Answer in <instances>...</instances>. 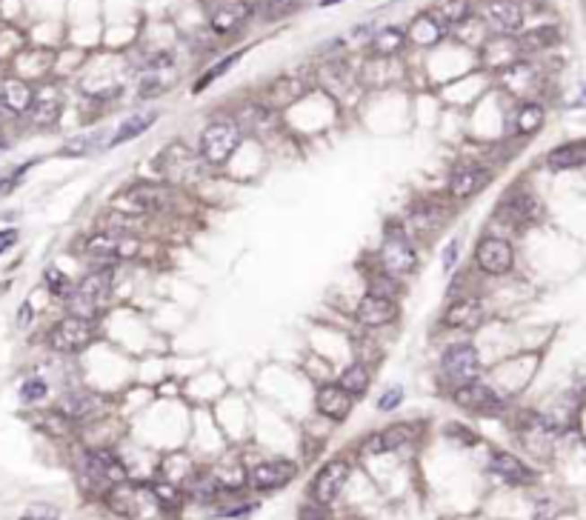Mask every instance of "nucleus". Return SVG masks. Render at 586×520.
Masks as SVG:
<instances>
[{
    "label": "nucleus",
    "mask_w": 586,
    "mask_h": 520,
    "mask_svg": "<svg viewBox=\"0 0 586 520\" xmlns=\"http://www.w3.org/2000/svg\"><path fill=\"white\" fill-rule=\"evenodd\" d=\"M112 278H115L112 269H98V272H89L81 283H74L72 295L66 297L72 314H78V318H86V321L95 318L112 295V286H115Z\"/></svg>",
    "instance_id": "1"
},
{
    "label": "nucleus",
    "mask_w": 586,
    "mask_h": 520,
    "mask_svg": "<svg viewBox=\"0 0 586 520\" xmlns=\"http://www.w3.org/2000/svg\"><path fill=\"white\" fill-rule=\"evenodd\" d=\"M175 195L163 186H152V183H137L132 189H123V192L112 200L115 212L123 215H135V217H146V215H161L166 209H172Z\"/></svg>",
    "instance_id": "2"
},
{
    "label": "nucleus",
    "mask_w": 586,
    "mask_h": 520,
    "mask_svg": "<svg viewBox=\"0 0 586 520\" xmlns=\"http://www.w3.org/2000/svg\"><path fill=\"white\" fill-rule=\"evenodd\" d=\"M241 146V126L232 118L212 120L200 135V157L209 166H223Z\"/></svg>",
    "instance_id": "3"
},
{
    "label": "nucleus",
    "mask_w": 586,
    "mask_h": 520,
    "mask_svg": "<svg viewBox=\"0 0 586 520\" xmlns=\"http://www.w3.org/2000/svg\"><path fill=\"white\" fill-rule=\"evenodd\" d=\"M83 469V480L92 489H106L109 492L112 486L127 480V469L118 461V454L109 449H89L81 461Z\"/></svg>",
    "instance_id": "4"
},
{
    "label": "nucleus",
    "mask_w": 586,
    "mask_h": 520,
    "mask_svg": "<svg viewBox=\"0 0 586 520\" xmlns=\"http://www.w3.org/2000/svg\"><path fill=\"white\" fill-rule=\"evenodd\" d=\"M441 372L446 381H452L458 386L472 383L477 381V375H481V355H477L472 343H455L443 352Z\"/></svg>",
    "instance_id": "5"
},
{
    "label": "nucleus",
    "mask_w": 586,
    "mask_h": 520,
    "mask_svg": "<svg viewBox=\"0 0 586 520\" xmlns=\"http://www.w3.org/2000/svg\"><path fill=\"white\" fill-rule=\"evenodd\" d=\"M83 251L95 260H132L141 251V241L135 234L120 232H98L83 243Z\"/></svg>",
    "instance_id": "6"
},
{
    "label": "nucleus",
    "mask_w": 586,
    "mask_h": 520,
    "mask_svg": "<svg viewBox=\"0 0 586 520\" xmlns=\"http://www.w3.org/2000/svg\"><path fill=\"white\" fill-rule=\"evenodd\" d=\"M92 340H95V326H92V321H86V318H78V314H69V318L57 321L49 332V346L60 355L81 352Z\"/></svg>",
    "instance_id": "7"
},
{
    "label": "nucleus",
    "mask_w": 586,
    "mask_h": 520,
    "mask_svg": "<svg viewBox=\"0 0 586 520\" xmlns=\"http://www.w3.org/2000/svg\"><path fill=\"white\" fill-rule=\"evenodd\" d=\"M380 266L389 275H398V278L415 272V266H418V255H415V249H412V243H409V238L404 232H395L389 226L387 238H383V243H380Z\"/></svg>",
    "instance_id": "8"
},
{
    "label": "nucleus",
    "mask_w": 586,
    "mask_h": 520,
    "mask_svg": "<svg viewBox=\"0 0 586 520\" xmlns=\"http://www.w3.org/2000/svg\"><path fill=\"white\" fill-rule=\"evenodd\" d=\"M349 463L346 461H329L327 466H323L318 475H315V480H312V486H310V495H312V500L318 503V507H332V503L341 498V492H344V486H346V480H349Z\"/></svg>",
    "instance_id": "9"
},
{
    "label": "nucleus",
    "mask_w": 586,
    "mask_h": 520,
    "mask_svg": "<svg viewBox=\"0 0 586 520\" xmlns=\"http://www.w3.org/2000/svg\"><path fill=\"white\" fill-rule=\"evenodd\" d=\"M501 217L506 220L509 226L527 229V226L541 224L544 203L538 200L532 192H527V189H520V192H512V195H509V198L501 203Z\"/></svg>",
    "instance_id": "10"
},
{
    "label": "nucleus",
    "mask_w": 586,
    "mask_h": 520,
    "mask_svg": "<svg viewBox=\"0 0 586 520\" xmlns=\"http://www.w3.org/2000/svg\"><path fill=\"white\" fill-rule=\"evenodd\" d=\"M452 401L460 409H467V412H475V415H495V412H501L503 403H506L495 389H489V386L477 383V381L458 386Z\"/></svg>",
    "instance_id": "11"
},
{
    "label": "nucleus",
    "mask_w": 586,
    "mask_h": 520,
    "mask_svg": "<svg viewBox=\"0 0 586 520\" xmlns=\"http://www.w3.org/2000/svg\"><path fill=\"white\" fill-rule=\"evenodd\" d=\"M475 263L486 275H506L515 263V249L503 238H484L475 249Z\"/></svg>",
    "instance_id": "12"
},
{
    "label": "nucleus",
    "mask_w": 586,
    "mask_h": 520,
    "mask_svg": "<svg viewBox=\"0 0 586 520\" xmlns=\"http://www.w3.org/2000/svg\"><path fill=\"white\" fill-rule=\"evenodd\" d=\"M489 181H492L489 169L477 166V163H460L452 169L450 181H446V192L455 200H467V198H475L477 192H484Z\"/></svg>",
    "instance_id": "13"
},
{
    "label": "nucleus",
    "mask_w": 586,
    "mask_h": 520,
    "mask_svg": "<svg viewBox=\"0 0 586 520\" xmlns=\"http://www.w3.org/2000/svg\"><path fill=\"white\" fill-rule=\"evenodd\" d=\"M295 475H298V466L295 463L277 458V461L258 463L252 469V475H249V483L255 486L258 492H277V489H284L286 483L295 480Z\"/></svg>",
    "instance_id": "14"
},
{
    "label": "nucleus",
    "mask_w": 586,
    "mask_h": 520,
    "mask_svg": "<svg viewBox=\"0 0 586 520\" xmlns=\"http://www.w3.org/2000/svg\"><path fill=\"white\" fill-rule=\"evenodd\" d=\"M395 318H398L395 301L387 295H378V292H366L358 301V309H354V321H358L361 326H369V329L387 326Z\"/></svg>",
    "instance_id": "15"
},
{
    "label": "nucleus",
    "mask_w": 586,
    "mask_h": 520,
    "mask_svg": "<svg viewBox=\"0 0 586 520\" xmlns=\"http://www.w3.org/2000/svg\"><path fill=\"white\" fill-rule=\"evenodd\" d=\"M57 412L64 415L69 423H89L103 415V401L98 395H92V392H83V389H72L66 392L64 398H60V406Z\"/></svg>",
    "instance_id": "16"
},
{
    "label": "nucleus",
    "mask_w": 586,
    "mask_h": 520,
    "mask_svg": "<svg viewBox=\"0 0 586 520\" xmlns=\"http://www.w3.org/2000/svg\"><path fill=\"white\" fill-rule=\"evenodd\" d=\"M484 21L498 35H515L523 26V9L518 0H486L484 4Z\"/></svg>",
    "instance_id": "17"
},
{
    "label": "nucleus",
    "mask_w": 586,
    "mask_h": 520,
    "mask_svg": "<svg viewBox=\"0 0 586 520\" xmlns=\"http://www.w3.org/2000/svg\"><path fill=\"white\" fill-rule=\"evenodd\" d=\"M489 472H492V478H498L506 486H529V483H535V472L527 463H523L520 458H515V454H509V452H495V454H492Z\"/></svg>",
    "instance_id": "18"
},
{
    "label": "nucleus",
    "mask_w": 586,
    "mask_h": 520,
    "mask_svg": "<svg viewBox=\"0 0 586 520\" xmlns=\"http://www.w3.org/2000/svg\"><path fill=\"white\" fill-rule=\"evenodd\" d=\"M32 86L21 77H4L0 81V112L6 115H26L32 106Z\"/></svg>",
    "instance_id": "19"
},
{
    "label": "nucleus",
    "mask_w": 586,
    "mask_h": 520,
    "mask_svg": "<svg viewBox=\"0 0 586 520\" xmlns=\"http://www.w3.org/2000/svg\"><path fill=\"white\" fill-rule=\"evenodd\" d=\"M352 403L354 398H349L346 392L337 386V383H327V386H320L318 389V398H315V406H318V412L323 418H329L335 423H341L349 418L352 412Z\"/></svg>",
    "instance_id": "20"
},
{
    "label": "nucleus",
    "mask_w": 586,
    "mask_h": 520,
    "mask_svg": "<svg viewBox=\"0 0 586 520\" xmlns=\"http://www.w3.org/2000/svg\"><path fill=\"white\" fill-rule=\"evenodd\" d=\"M29 112H32V120L38 126H52L60 112H64V94H60L57 86H40L35 94H32V106H29Z\"/></svg>",
    "instance_id": "21"
},
{
    "label": "nucleus",
    "mask_w": 586,
    "mask_h": 520,
    "mask_svg": "<svg viewBox=\"0 0 586 520\" xmlns=\"http://www.w3.org/2000/svg\"><path fill=\"white\" fill-rule=\"evenodd\" d=\"M249 18H252L249 0H232V4H223L212 12V29H214V35H232V31L241 29Z\"/></svg>",
    "instance_id": "22"
},
{
    "label": "nucleus",
    "mask_w": 586,
    "mask_h": 520,
    "mask_svg": "<svg viewBox=\"0 0 586 520\" xmlns=\"http://www.w3.org/2000/svg\"><path fill=\"white\" fill-rule=\"evenodd\" d=\"M161 172L178 183H192L197 181V157L180 146H172L161 157Z\"/></svg>",
    "instance_id": "23"
},
{
    "label": "nucleus",
    "mask_w": 586,
    "mask_h": 520,
    "mask_svg": "<svg viewBox=\"0 0 586 520\" xmlns=\"http://www.w3.org/2000/svg\"><path fill=\"white\" fill-rule=\"evenodd\" d=\"M486 321V306L481 301H458L443 312V326L450 329H477Z\"/></svg>",
    "instance_id": "24"
},
{
    "label": "nucleus",
    "mask_w": 586,
    "mask_h": 520,
    "mask_svg": "<svg viewBox=\"0 0 586 520\" xmlns=\"http://www.w3.org/2000/svg\"><path fill=\"white\" fill-rule=\"evenodd\" d=\"M583 163H586V144H583V140L558 146V149H552L547 154V166L552 172H573V169H581Z\"/></svg>",
    "instance_id": "25"
},
{
    "label": "nucleus",
    "mask_w": 586,
    "mask_h": 520,
    "mask_svg": "<svg viewBox=\"0 0 586 520\" xmlns=\"http://www.w3.org/2000/svg\"><path fill=\"white\" fill-rule=\"evenodd\" d=\"M409 435H412L409 427H404V423H395V427H389V429H383V432H378V435L369 437L366 446H363V452H369V454L395 452V449H400V446L407 444Z\"/></svg>",
    "instance_id": "26"
},
{
    "label": "nucleus",
    "mask_w": 586,
    "mask_h": 520,
    "mask_svg": "<svg viewBox=\"0 0 586 520\" xmlns=\"http://www.w3.org/2000/svg\"><path fill=\"white\" fill-rule=\"evenodd\" d=\"M409 224H412V229H415V232L421 234V238L432 241V234H435V232L443 226V209H441V207H435V203H424V207L412 209V215H409Z\"/></svg>",
    "instance_id": "27"
},
{
    "label": "nucleus",
    "mask_w": 586,
    "mask_h": 520,
    "mask_svg": "<svg viewBox=\"0 0 586 520\" xmlns=\"http://www.w3.org/2000/svg\"><path fill=\"white\" fill-rule=\"evenodd\" d=\"M155 120H158V112H141V115L127 118V120L118 126V132H115V137H112V146H120V144H127V140H132V137H137V135H144Z\"/></svg>",
    "instance_id": "28"
},
{
    "label": "nucleus",
    "mask_w": 586,
    "mask_h": 520,
    "mask_svg": "<svg viewBox=\"0 0 586 520\" xmlns=\"http://www.w3.org/2000/svg\"><path fill=\"white\" fill-rule=\"evenodd\" d=\"M441 38H443V29H441V23L435 18H432V12L418 14V18H415L412 26H409V40L421 43V46H432V43H438Z\"/></svg>",
    "instance_id": "29"
},
{
    "label": "nucleus",
    "mask_w": 586,
    "mask_h": 520,
    "mask_svg": "<svg viewBox=\"0 0 586 520\" xmlns=\"http://www.w3.org/2000/svg\"><path fill=\"white\" fill-rule=\"evenodd\" d=\"M469 14H472V4H469V0H446L441 9L432 12V18H435V21L441 23V29L446 31L450 26L464 23Z\"/></svg>",
    "instance_id": "30"
},
{
    "label": "nucleus",
    "mask_w": 586,
    "mask_h": 520,
    "mask_svg": "<svg viewBox=\"0 0 586 520\" xmlns=\"http://www.w3.org/2000/svg\"><path fill=\"white\" fill-rule=\"evenodd\" d=\"M544 126V106L535 103V101H527L518 106L515 112V132L518 135H532Z\"/></svg>",
    "instance_id": "31"
},
{
    "label": "nucleus",
    "mask_w": 586,
    "mask_h": 520,
    "mask_svg": "<svg viewBox=\"0 0 586 520\" xmlns=\"http://www.w3.org/2000/svg\"><path fill=\"white\" fill-rule=\"evenodd\" d=\"M212 478L218 483L221 492H238L246 486V480H249V475H246V469L241 463H223L212 472Z\"/></svg>",
    "instance_id": "32"
},
{
    "label": "nucleus",
    "mask_w": 586,
    "mask_h": 520,
    "mask_svg": "<svg viewBox=\"0 0 586 520\" xmlns=\"http://www.w3.org/2000/svg\"><path fill=\"white\" fill-rule=\"evenodd\" d=\"M337 386H341L349 398H361L363 392L369 389V369L363 364H352L344 369L341 375V381H337Z\"/></svg>",
    "instance_id": "33"
},
{
    "label": "nucleus",
    "mask_w": 586,
    "mask_h": 520,
    "mask_svg": "<svg viewBox=\"0 0 586 520\" xmlns=\"http://www.w3.org/2000/svg\"><path fill=\"white\" fill-rule=\"evenodd\" d=\"M558 29L555 26H544V29H532V31H527L520 40H518V46L520 49H527V52H532V49H547V46H552V43H558Z\"/></svg>",
    "instance_id": "34"
},
{
    "label": "nucleus",
    "mask_w": 586,
    "mask_h": 520,
    "mask_svg": "<svg viewBox=\"0 0 586 520\" xmlns=\"http://www.w3.org/2000/svg\"><path fill=\"white\" fill-rule=\"evenodd\" d=\"M101 226L106 232H120V234H135L137 226H141V217L135 215H123V212H106L101 217Z\"/></svg>",
    "instance_id": "35"
},
{
    "label": "nucleus",
    "mask_w": 586,
    "mask_h": 520,
    "mask_svg": "<svg viewBox=\"0 0 586 520\" xmlns=\"http://www.w3.org/2000/svg\"><path fill=\"white\" fill-rule=\"evenodd\" d=\"M400 46H404V31L395 29V26L380 29L375 35V40H372V49L378 55H395V52H400Z\"/></svg>",
    "instance_id": "36"
},
{
    "label": "nucleus",
    "mask_w": 586,
    "mask_h": 520,
    "mask_svg": "<svg viewBox=\"0 0 586 520\" xmlns=\"http://www.w3.org/2000/svg\"><path fill=\"white\" fill-rule=\"evenodd\" d=\"M298 6H301V0H264L260 14H264L267 21H281L289 12H295Z\"/></svg>",
    "instance_id": "37"
},
{
    "label": "nucleus",
    "mask_w": 586,
    "mask_h": 520,
    "mask_svg": "<svg viewBox=\"0 0 586 520\" xmlns=\"http://www.w3.org/2000/svg\"><path fill=\"white\" fill-rule=\"evenodd\" d=\"M238 57H241V52H235V55H229V57H223V60L218 63V66H212V69H209V72H206V75H204V77H200V81L195 84V92H204V89H206V86H209L212 81H218V77H221V75H226L229 69H232V63H235Z\"/></svg>",
    "instance_id": "38"
},
{
    "label": "nucleus",
    "mask_w": 586,
    "mask_h": 520,
    "mask_svg": "<svg viewBox=\"0 0 586 520\" xmlns=\"http://www.w3.org/2000/svg\"><path fill=\"white\" fill-rule=\"evenodd\" d=\"M46 283H49V292H52L55 297H69L72 289H74V283H72L64 272H57V269L46 272Z\"/></svg>",
    "instance_id": "39"
},
{
    "label": "nucleus",
    "mask_w": 586,
    "mask_h": 520,
    "mask_svg": "<svg viewBox=\"0 0 586 520\" xmlns=\"http://www.w3.org/2000/svg\"><path fill=\"white\" fill-rule=\"evenodd\" d=\"M38 427L57 437V435H66V429H69V420H66L64 415H60V412H46V415H40V418H38Z\"/></svg>",
    "instance_id": "40"
},
{
    "label": "nucleus",
    "mask_w": 586,
    "mask_h": 520,
    "mask_svg": "<svg viewBox=\"0 0 586 520\" xmlns=\"http://www.w3.org/2000/svg\"><path fill=\"white\" fill-rule=\"evenodd\" d=\"M46 383L40 381V377H29V381H23V386H21V401L23 403H38V401H43L46 398Z\"/></svg>",
    "instance_id": "41"
},
{
    "label": "nucleus",
    "mask_w": 586,
    "mask_h": 520,
    "mask_svg": "<svg viewBox=\"0 0 586 520\" xmlns=\"http://www.w3.org/2000/svg\"><path fill=\"white\" fill-rule=\"evenodd\" d=\"M400 403H404V389L392 386V389L383 392V398L378 401V409L380 412H392V409H398Z\"/></svg>",
    "instance_id": "42"
},
{
    "label": "nucleus",
    "mask_w": 586,
    "mask_h": 520,
    "mask_svg": "<svg viewBox=\"0 0 586 520\" xmlns=\"http://www.w3.org/2000/svg\"><path fill=\"white\" fill-rule=\"evenodd\" d=\"M21 520H57V509L49 507V503H38V507L26 509Z\"/></svg>",
    "instance_id": "43"
},
{
    "label": "nucleus",
    "mask_w": 586,
    "mask_h": 520,
    "mask_svg": "<svg viewBox=\"0 0 586 520\" xmlns=\"http://www.w3.org/2000/svg\"><path fill=\"white\" fill-rule=\"evenodd\" d=\"M26 172V166H21L18 172L14 169H9V172H0V198H6L14 186H18V181H21V175Z\"/></svg>",
    "instance_id": "44"
},
{
    "label": "nucleus",
    "mask_w": 586,
    "mask_h": 520,
    "mask_svg": "<svg viewBox=\"0 0 586 520\" xmlns=\"http://www.w3.org/2000/svg\"><path fill=\"white\" fill-rule=\"evenodd\" d=\"M18 243V232L14 229H0V255H6V251Z\"/></svg>",
    "instance_id": "45"
},
{
    "label": "nucleus",
    "mask_w": 586,
    "mask_h": 520,
    "mask_svg": "<svg viewBox=\"0 0 586 520\" xmlns=\"http://www.w3.org/2000/svg\"><path fill=\"white\" fill-rule=\"evenodd\" d=\"M458 251H460V243L458 241H452L450 246L443 249V269L450 272L452 266H455V260H458Z\"/></svg>",
    "instance_id": "46"
},
{
    "label": "nucleus",
    "mask_w": 586,
    "mask_h": 520,
    "mask_svg": "<svg viewBox=\"0 0 586 520\" xmlns=\"http://www.w3.org/2000/svg\"><path fill=\"white\" fill-rule=\"evenodd\" d=\"M332 4H341V0H320V6H332Z\"/></svg>",
    "instance_id": "47"
},
{
    "label": "nucleus",
    "mask_w": 586,
    "mask_h": 520,
    "mask_svg": "<svg viewBox=\"0 0 586 520\" xmlns=\"http://www.w3.org/2000/svg\"><path fill=\"white\" fill-rule=\"evenodd\" d=\"M4 146H6V144H4V140H0V149H4Z\"/></svg>",
    "instance_id": "48"
}]
</instances>
